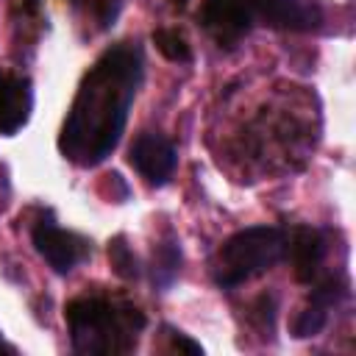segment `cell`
Returning a JSON list of instances; mask_svg holds the SVG:
<instances>
[{"instance_id":"4fadbf2b","label":"cell","mask_w":356,"mask_h":356,"mask_svg":"<svg viewBox=\"0 0 356 356\" xmlns=\"http://www.w3.org/2000/svg\"><path fill=\"white\" fill-rule=\"evenodd\" d=\"M108 261H111L114 273L125 281H136L142 275V264H139L136 253L131 250V245L125 242V236H114L108 242Z\"/></svg>"},{"instance_id":"30bf717a","label":"cell","mask_w":356,"mask_h":356,"mask_svg":"<svg viewBox=\"0 0 356 356\" xmlns=\"http://www.w3.org/2000/svg\"><path fill=\"white\" fill-rule=\"evenodd\" d=\"M75 19L89 31V33H103L108 31L122 8V0H70Z\"/></svg>"},{"instance_id":"6da1fadb","label":"cell","mask_w":356,"mask_h":356,"mask_svg":"<svg viewBox=\"0 0 356 356\" xmlns=\"http://www.w3.org/2000/svg\"><path fill=\"white\" fill-rule=\"evenodd\" d=\"M145 58L136 42L106 47L86 70L58 134V153L75 167L103 164L122 139L142 86Z\"/></svg>"},{"instance_id":"ba28073f","label":"cell","mask_w":356,"mask_h":356,"mask_svg":"<svg viewBox=\"0 0 356 356\" xmlns=\"http://www.w3.org/2000/svg\"><path fill=\"white\" fill-rule=\"evenodd\" d=\"M328 253V239L325 231L300 225L289 231L286 236V261L292 264V273L300 284H314L323 275V261Z\"/></svg>"},{"instance_id":"8fae6325","label":"cell","mask_w":356,"mask_h":356,"mask_svg":"<svg viewBox=\"0 0 356 356\" xmlns=\"http://www.w3.org/2000/svg\"><path fill=\"white\" fill-rule=\"evenodd\" d=\"M181 273V242L175 236H167L164 242L156 245L153 250V261H150V281L159 292L170 289L172 281Z\"/></svg>"},{"instance_id":"277c9868","label":"cell","mask_w":356,"mask_h":356,"mask_svg":"<svg viewBox=\"0 0 356 356\" xmlns=\"http://www.w3.org/2000/svg\"><path fill=\"white\" fill-rule=\"evenodd\" d=\"M286 236L289 231L281 225H250L231 234L211 261L214 284L220 289H234L245 281L264 275L278 261H284Z\"/></svg>"},{"instance_id":"5b68a950","label":"cell","mask_w":356,"mask_h":356,"mask_svg":"<svg viewBox=\"0 0 356 356\" xmlns=\"http://www.w3.org/2000/svg\"><path fill=\"white\" fill-rule=\"evenodd\" d=\"M31 242L36 253L47 261V267L58 275H67L92 253V242L75 231L61 228L50 211L36 217V222L31 225Z\"/></svg>"},{"instance_id":"9c48e42d","label":"cell","mask_w":356,"mask_h":356,"mask_svg":"<svg viewBox=\"0 0 356 356\" xmlns=\"http://www.w3.org/2000/svg\"><path fill=\"white\" fill-rule=\"evenodd\" d=\"M33 111V83L28 75L0 67V136L22 131Z\"/></svg>"},{"instance_id":"3957f363","label":"cell","mask_w":356,"mask_h":356,"mask_svg":"<svg viewBox=\"0 0 356 356\" xmlns=\"http://www.w3.org/2000/svg\"><path fill=\"white\" fill-rule=\"evenodd\" d=\"M75 353H131L145 331V312L120 298L81 295L64 309Z\"/></svg>"},{"instance_id":"8992f818","label":"cell","mask_w":356,"mask_h":356,"mask_svg":"<svg viewBox=\"0 0 356 356\" xmlns=\"http://www.w3.org/2000/svg\"><path fill=\"white\" fill-rule=\"evenodd\" d=\"M128 164L150 184L164 186L170 184L175 167H178V150L175 145L161 134H139L134 145L128 147Z\"/></svg>"},{"instance_id":"5bb4252c","label":"cell","mask_w":356,"mask_h":356,"mask_svg":"<svg viewBox=\"0 0 356 356\" xmlns=\"http://www.w3.org/2000/svg\"><path fill=\"white\" fill-rule=\"evenodd\" d=\"M164 334H167V339H170V348H172V350H186V353H192V356H200V353H203V348H200L195 339H189L184 331L164 325Z\"/></svg>"},{"instance_id":"52a82bcc","label":"cell","mask_w":356,"mask_h":356,"mask_svg":"<svg viewBox=\"0 0 356 356\" xmlns=\"http://www.w3.org/2000/svg\"><path fill=\"white\" fill-rule=\"evenodd\" d=\"M345 292H348V284H345L342 278H337V275H320V278L314 281V286H312L306 303L300 306L298 317L292 320V337H298V339L317 337V334L325 328L331 312H334V309L339 306V300L345 298Z\"/></svg>"},{"instance_id":"7a4b0ae2","label":"cell","mask_w":356,"mask_h":356,"mask_svg":"<svg viewBox=\"0 0 356 356\" xmlns=\"http://www.w3.org/2000/svg\"><path fill=\"white\" fill-rule=\"evenodd\" d=\"M325 11L317 0H203L197 22L225 50L236 47L256 28L317 31Z\"/></svg>"},{"instance_id":"7c38bea8","label":"cell","mask_w":356,"mask_h":356,"mask_svg":"<svg viewBox=\"0 0 356 356\" xmlns=\"http://www.w3.org/2000/svg\"><path fill=\"white\" fill-rule=\"evenodd\" d=\"M150 39H153L156 50L167 61H178V64L192 61V47H189V42H186V36L181 31H175V28H156Z\"/></svg>"},{"instance_id":"9a60e30c","label":"cell","mask_w":356,"mask_h":356,"mask_svg":"<svg viewBox=\"0 0 356 356\" xmlns=\"http://www.w3.org/2000/svg\"><path fill=\"white\" fill-rule=\"evenodd\" d=\"M0 353H14V348H11V345L3 339V334H0Z\"/></svg>"}]
</instances>
